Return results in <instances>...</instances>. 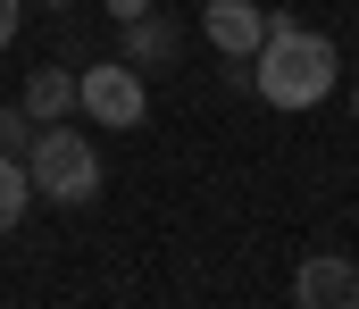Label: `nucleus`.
Here are the masks:
<instances>
[{
	"label": "nucleus",
	"instance_id": "obj_1",
	"mask_svg": "<svg viewBox=\"0 0 359 309\" xmlns=\"http://www.w3.org/2000/svg\"><path fill=\"white\" fill-rule=\"evenodd\" d=\"M251 84L268 109H309L334 92V42L318 25H292V17H268V42L251 50Z\"/></svg>",
	"mask_w": 359,
	"mask_h": 309
},
{
	"label": "nucleus",
	"instance_id": "obj_2",
	"mask_svg": "<svg viewBox=\"0 0 359 309\" xmlns=\"http://www.w3.org/2000/svg\"><path fill=\"white\" fill-rule=\"evenodd\" d=\"M25 176H34L42 201H59V209L100 201V159H92V134H76V125H34Z\"/></svg>",
	"mask_w": 359,
	"mask_h": 309
},
{
	"label": "nucleus",
	"instance_id": "obj_3",
	"mask_svg": "<svg viewBox=\"0 0 359 309\" xmlns=\"http://www.w3.org/2000/svg\"><path fill=\"white\" fill-rule=\"evenodd\" d=\"M76 109H84L92 125H142V67H134V59L84 67V76H76Z\"/></svg>",
	"mask_w": 359,
	"mask_h": 309
},
{
	"label": "nucleus",
	"instance_id": "obj_4",
	"mask_svg": "<svg viewBox=\"0 0 359 309\" xmlns=\"http://www.w3.org/2000/svg\"><path fill=\"white\" fill-rule=\"evenodd\" d=\"M292 301L301 309H359V268L343 251H309L292 268Z\"/></svg>",
	"mask_w": 359,
	"mask_h": 309
},
{
	"label": "nucleus",
	"instance_id": "obj_5",
	"mask_svg": "<svg viewBox=\"0 0 359 309\" xmlns=\"http://www.w3.org/2000/svg\"><path fill=\"white\" fill-rule=\"evenodd\" d=\"M201 34H209V50H226V59H251V50L268 42V8H251V0H209V8H201Z\"/></svg>",
	"mask_w": 359,
	"mask_h": 309
},
{
	"label": "nucleus",
	"instance_id": "obj_6",
	"mask_svg": "<svg viewBox=\"0 0 359 309\" xmlns=\"http://www.w3.org/2000/svg\"><path fill=\"white\" fill-rule=\"evenodd\" d=\"M126 59H134V67H168V59H176V17H159V8L126 17Z\"/></svg>",
	"mask_w": 359,
	"mask_h": 309
},
{
	"label": "nucleus",
	"instance_id": "obj_7",
	"mask_svg": "<svg viewBox=\"0 0 359 309\" xmlns=\"http://www.w3.org/2000/svg\"><path fill=\"white\" fill-rule=\"evenodd\" d=\"M76 109V76L67 67H34L25 76V117H67Z\"/></svg>",
	"mask_w": 359,
	"mask_h": 309
},
{
	"label": "nucleus",
	"instance_id": "obj_8",
	"mask_svg": "<svg viewBox=\"0 0 359 309\" xmlns=\"http://www.w3.org/2000/svg\"><path fill=\"white\" fill-rule=\"evenodd\" d=\"M25 193H34V176H25V159H8V151H0V234H8L17 217H25Z\"/></svg>",
	"mask_w": 359,
	"mask_h": 309
},
{
	"label": "nucleus",
	"instance_id": "obj_9",
	"mask_svg": "<svg viewBox=\"0 0 359 309\" xmlns=\"http://www.w3.org/2000/svg\"><path fill=\"white\" fill-rule=\"evenodd\" d=\"M0 151H8V159H25V151H34V117H25V101L0 109Z\"/></svg>",
	"mask_w": 359,
	"mask_h": 309
},
{
	"label": "nucleus",
	"instance_id": "obj_10",
	"mask_svg": "<svg viewBox=\"0 0 359 309\" xmlns=\"http://www.w3.org/2000/svg\"><path fill=\"white\" fill-rule=\"evenodd\" d=\"M17 17H25V0H0V50L17 42Z\"/></svg>",
	"mask_w": 359,
	"mask_h": 309
},
{
	"label": "nucleus",
	"instance_id": "obj_11",
	"mask_svg": "<svg viewBox=\"0 0 359 309\" xmlns=\"http://www.w3.org/2000/svg\"><path fill=\"white\" fill-rule=\"evenodd\" d=\"M100 8H109V17L126 25V17H142V8H159V0H100Z\"/></svg>",
	"mask_w": 359,
	"mask_h": 309
},
{
	"label": "nucleus",
	"instance_id": "obj_12",
	"mask_svg": "<svg viewBox=\"0 0 359 309\" xmlns=\"http://www.w3.org/2000/svg\"><path fill=\"white\" fill-rule=\"evenodd\" d=\"M34 8H76V0H34Z\"/></svg>",
	"mask_w": 359,
	"mask_h": 309
},
{
	"label": "nucleus",
	"instance_id": "obj_13",
	"mask_svg": "<svg viewBox=\"0 0 359 309\" xmlns=\"http://www.w3.org/2000/svg\"><path fill=\"white\" fill-rule=\"evenodd\" d=\"M351 117H359V92H351Z\"/></svg>",
	"mask_w": 359,
	"mask_h": 309
}]
</instances>
